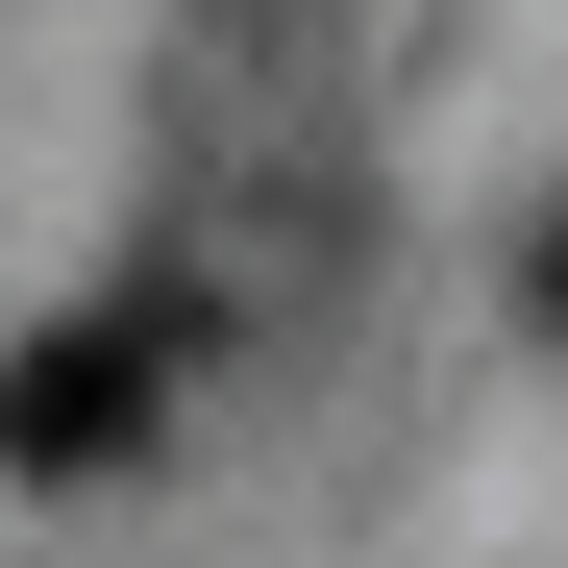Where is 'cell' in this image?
Instances as JSON below:
<instances>
[{
  "instance_id": "6da1fadb",
  "label": "cell",
  "mask_w": 568,
  "mask_h": 568,
  "mask_svg": "<svg viewBox=\"0 0 568 568\" xmlns=\"http://www.w3.org/2000/svg\"><path fill=\"white\" fill-rule=\"evenodd\" d=\"M149 420H173V297H149V272L74 297L50 346H0V469H26V495H100Z\"/></svg>"
},
{
  "instance_id": "7a4b0ae2",
  "label": "cell",
  "mask_w": 568,
  "mask_h": 568,
  "mask_svg": "<svg viewBox=\"0 0 568 568\" xmlns=\"http://www.w3.org/2000/svg\"><path fill=\"white\" fill-rule=\"evenodd\" d=\"M519 297H544V322H568V223H544V272H519Z\"/></svg>"
}]
</instances>
